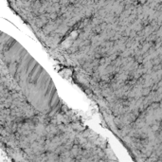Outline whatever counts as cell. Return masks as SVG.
Returning a JSON list of instances; mask_svg holds the SVG:
<instances>
[{
  "mask_svg": "<svg viewBox=\"0 0 162 162\" xmlns=\"http://www.w3.org/2000/svg\"><path fill=\"white\" fill-rule=\"evenodd\" d=\"M0 63V141L14 162H120L17 42Z\"/></svg>",
  "mask_w": 162,
  "mask_h": 162,
  "instance_id": "2",
  "label": "cell"
},
{
  "mask_svg": "<svg viewBox=\"0 0 162 162\" xmlns=\"http://www.w3.org/2000/svg\"><path fill=\"white\" fill-rule=\"evenodd\" d=\"M11 6L134 162H161L162 0Z\"/></svg>",
  "mask_w": 162,
  "mask_h": 162,
  "instance_id": "1",
  "label": "cell"
}]
</instances>
